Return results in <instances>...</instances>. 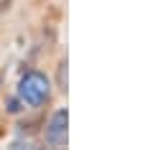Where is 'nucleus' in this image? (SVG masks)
I'll return each instance as SVG.
<instances>
[{"label": "nucleus", "instance_id": "nucleus-1", "mask_svg": "<svg viewBox=\"0 0 153 150\" xmlns=\"http://www.w3.org/2000/svg\"><path fill=\"white\" fill-rule=\"evenodd\" d=\"M49 94H51V84L41 71H28L18 84V97L28 107H41L44 102H49Z\"/></svg>", "mask_w": 153, "mask_h": 150}, {"label": "nucleus", "instance_id": "nucleus-2", "mask_svg": "<svg viewBox=\"0 0 153 150\" xmlns=\"http://www.w3.org/2000/svg\"><path fill=\"white\" fill-rule=\"evenodd\" d=\"M66 125H69V115L66 109H59V112L51 117L49 127H46V140H49L54 148H61L66 143Z\"/></svg>", "mask_w": 153, "mask_h": 150}, {"label": "nucleus", "instance_id": "nucleus-3", "mask_svg": "<svg viewBox=\"0 0 153 150\" xmlns=\"http://www.w3.org/2000/svg\"><path fill=\"white\" fill-rule=\"evenodd\" d=\"M59 81H61V89L66 92V61L59 64Z\"/></svg>", "mask_w": 153, "mask_h": 150}, {"label": "nucleus", "instance_id": "nucleus-4", "mask_svg": "<svg viewBox=\"0 0 153 150\" xmlns=\"http://www.w3.org/2000/svg\"><path fill=\"white\" fill-rule=\"evenodd\" d=\"M10 150H41V148H38V145H33V143H16Z\"/></svg>", "mask_w": 153, "mask_h": 150}, {"label": "nucleus", "instance_id": "nucleus-5", "mask_svg": "<svg viewBox=\"0 0 153 150\" xmlns=\"http://www.w3.org/2000/svg\"><path fill=\"white\" fill-rule=\"evenodd\" d=\"M10 3H13V0H0V13H5L8 8H10Z\"/></svg>", "mask_w": 153, "mask_h": 150}, {"label": "nucleus", "instance_id": "nucleus-6", "mask_svg": "<svg viewBox=\"0 0 153 150\" xmlns=\"http://www.w3.org/2000/svg\"><path fill=\"white\" fill-rule=\"evenodd\" d=\"M8 109H10V112H18V109H21V107H18V99H10V104H8Z\"/></svg>", "mask_w": 153, "mask_h": 150}]
</instances>
